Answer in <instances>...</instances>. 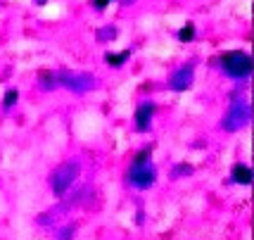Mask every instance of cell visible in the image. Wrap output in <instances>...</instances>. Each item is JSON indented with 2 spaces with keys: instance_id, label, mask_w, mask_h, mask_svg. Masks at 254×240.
<instances>
[{
  "instance_id": "obj_1",
  "label": "cell",
  "mask_w": 254,
  "mask_h": 240,
  "mask_svg": "<svg viewBox=\"0 0 254 240\" xmlns=\"http://www.w3.org/2000/svg\"><path fill=\"white\" fill-rule=\"evenodd\" d=\"M219 67L226 77L235 79V81H243L252 74V57L243 50H228L219 57Z\"/></svg>"
},
{
  "instance_id": "obj_2",
  "label": "cell",
  "mask_w": 254,
  "mask_h": 240,
  "mask_svg": "<svg viewBox=\"0 0 254 240\" xmlns=\"http://www.w3.org/2000/svg\"><path fill=\"white\" fill-rule=\"evenodd\" d=\"M81 176V164L78 162H64L60 164L55 171H53V176H50V188H53V193H55L57 197H64L66 193H69V188L76 183V178Z\"/></svg>"
},
{
  "instance_id": "obj_3",
  "label": "cell",
  "mask_w": 254,
  "mask_h": 240,
  "mask_svg": "<svg viewBox=\"0 0 254 240\" xmlns=\"http://www.w3.org/2000/svg\"><path fill=\"white\" fill-rule=\"evenodd\" d=\"M126 181L128 186L138 188V190H147V188L155 186L157 181V169L152 166V162H133L128 166V174H126Z\"/></svg>"
},
{
  "instance_id": "obj_4",
  "label": "cell",
  "mask_w": 254,
  "mask_h": 240,
  "mask_svg": "<svg viewBox=\"0 0 254 240\" xmlns=\"http://www.w3.org/2000/svg\"><path fill=\"white\" fill-rule=\"evenodd\" d=\"M250 117H252L250 105H247L245 100H233V105L228 107V112H226V117H223V121H221L223 131H228V133L240 131L243 126H247Z\"/></svg>"
},
{
  "instance_id": "obj_5",
  "label": "cell",
  "mask_w": 254,
  "mask_h": 240,
  "mask_svg": "<svg viewBox=\"0 0 254 240\" xmlns=\"http://www.w3.org/2000/svg\"><path fill=\"white\" fill-rule=\"evenodd\" d=\"M57 77V86L69 88L71 93H86V90H93L95 88V77L93 74H86V72H60Z\"/></svg>"
},
{
  "instance_id": "obj_6",
  "label": "cell",
  "mask_w": 254,
  "mask_h": 240,
  "mask_svg": "<svg viewBox=\"0 0 254 240\" xmlns=\"http://www.w3.org/2000/svg\"><path fill=\"white\" fill-rule=\"evenodd\" d=\"M192 81H195V65L190 62V65H183L169 77V88L174 93H186L192 88Z\"/></svg>"
},
{
  "instance_id": "obj_7",
  "label": "cell",
  "mask_w": 254,
  "mask_h": 240,
  "mask_svg": "<svg viewBox=\"0 0 254 240\" xmlns=\"http://www.w3.org/2000/svg\"><path fill=\"white\" fill-rule=\"evenodd\" d=\"M155 102H143V105H138L135 109V129L138 131H150V124H152V117H155Z\"/></svg>"
},
{
  "instance_id": "obj_8",
  "label": "cell",
  "mask_w": 254,
  "mask_h": 240,
  "mask_svg": "<svg viewBox=\"0 0 254 240\" xmlns=\"http://www.w3.org/2000/svg\"><path fill=\"white\" fill-rule=\"evenodd\" d=\"M252 169L247 166V164L243 162H238V164H233V169H231V178H233V183H238V186H250L252 183Z\"/></svg>"
},
{
  "instance_id": "obj_9",
  "label": "cell",
  "mask_w": 254,
  "mask_h": 240,
  "mask_svg": "<svg viewBox=\"0 0 254 240\" xmlns=\"http://www.w3.org/2000/svg\"><path fill=\"white\" fill-rule=\"evenodd\" d=\"M128 57H131V50H119V53H107L105 55V60H107L112 67H122L124 62H128Z\"/></svg>"
},
{
  "instance_id": "obj_10",
  "label": "cell",
  "mask_w": 254,
  "mask_h": 240,
  "mask_svg": "<svg viewBox=\"0 0 254 240\" xmlns=\"http://www.w3.org/2000/svg\"><path fill=\"white\" fill-rule=\"evenodd\" d=\"M195 174V169L190 166V164H176L174 169H171V178L176 181V178H188V176Z\"/></svg>"
},
{
  "instance_id": "obj_11",
  "label": "cell",
  "mask_w": 254,
  "mask_h": 240,
  "mask_svg": "<svg viewBox=\"0 0 254 240\" xmlns=\"http://www.w3.org/2000/svg\"><path fill=\"white\" fill-rule=\"evenodd\" d=\"M41 88H45V90H55L57 88V77L53 74V72H41Z\"/></svg>"
},
{
  "instance_id": "obj_12",
  "label": "cell",
  "mask_w": 254,
  "mask_h": 240,
  "mask_svg": "<svg viewBox=\"0 0 254 240\" xmlns=\"http://www.w3.org/2000/svg\"><path fill=\"white\" fill-rule=\"evenodd\" d=\"M192 38H195V24L188 22L181 31H178V41H181V43H190Z\"/></svg>"
},
{
  "instance_id": "obj_13",
  "label": "cell",
  "mask_w": 254,
  "mask_h": 240,
  "mask_svg": "<svg viewBox=\"0 0 254 240\" xmlns=\"http://www.w3.org/2000/svg\"><path fill=\"white\" fill-rule=\"evenodd\" d=\"M17 98H19V93H17V88H10L7 93H5V98H2V107L10 109L17 105Z\"/></svg>"
},
{
  "instance_id": "obj_14",
  "label": "cell",
  "mask_w": 254,
  "mask_h": 240,
  "mask_svg": "<svg viewBox=\"0 0 254 240\" xmlns=\"http://www.w3.org/2000/svg\"><path fill=\"white\" fill-rule=\"evenodd\" d=\"M95 38H98V41H105V43H107V41H114V38H117V29H114V26L100 29V31L95 33Z\"/></svg>"
},
{
  "instance_id": "obj_15",
  "label": "cell",
  "mask_w": 254,
  "mask_h": 240,
  "mask_svg": "<svg viewBox=\"0 0 254 240\" xmlns=\"http://www.w3.org/2000/svg\"><path fill=\"white\" fill-rule=\"evenodd\" d=\"M74 231H76V226H74V224H69V226H64V229H60L57 240H74Z\"/></svg>"
},
{
  "instance_id": "obj_16",
  "label": "cell",
  "mask_w": 254,
  "mask_h": 240,
  "mask_svg": "<svg viewBox=\"0 0 254 240\" xmlns=\"http://www.w3.org/2000/svg\"><path fill=\"white\" fill-rule=\"evenodd\" d=\"M150 153H152L150 148H145V150H140V153L135 155V160H133V162H147V160H150Z\"/></svg>"
},
{
  "instance_id": "obj_17",
  "label": "cell",
  "mask_w": 254,
  "mask_h": 240,
  "mask_svg": "<svg viewBox=\"0 0 254 240\" xmlns=\"http://www.w3.org/2000/svg\"><path fill=\"white\" fill-rule=\"evenodd\" d=\"M110 2H114V0H93V7H95V10H105Z\"/></svg>"
},
{
  "instance_id": "obj_18",
  "label": "cell",
  "mask_w": 254,
  "mask_h": 240,
  "mask_svg": "<svg viewBox=\"0 0 254 240\" xmlns=\"http://www.w3.org/2000/svg\"><path fill=\"white\" fill-rule=\"evenodd\" d=\"M122 2H124V5H131V2H133V0H122Z\"/></svg>"
},
{
  "instance_id": "obj_19",
  "label": "cell",
  "mask_w": 254,
  "mask_h": 240,
  "mask_svg": "<svg viewBox=\"0 0 254 240\" xmlns=\"http://www.w3.org/2000/svg\"><path fill=\"white\" fill-rule=\"evenodd\" d=\"M36 2H38V5H43V2H45V0H36Z\"/></svg>"
}]
</instances>
